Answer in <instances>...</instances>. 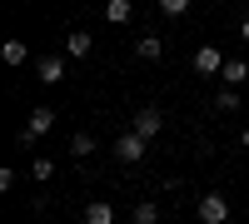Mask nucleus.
I'll return each instance as SVG.
<instances>
[{
  "label": "nucleus",
  "mask_w": 249,
  "mask_h": 224,
  "mask_svg": "<svg viewBox=\"0 0 249 224\" xmlns=\"http://www.w3.org/2000/svg\"><path fill=\"white\" fill-rule=\"evenodd\" d=\"M199 224H230V199H224L219 190H210L199 199Z\"/></svg>",
  "instance_id": "nucleus-1"
},
{
  "label": "nucleus",
  "mask_w": 249,
  "mask_h": 224,
  "mask_svg": "<svg viewBox=\"0 0 249 224\" xmlns=\"http://www.w3.org/2000/svg\"><path fill=\"white\" fill-rule=\"evenodd\" d=\"M110 155L120 159V165H140V159H144V139L130 130V135H120L115 145H110Z\"/></svg>",
  "instance_id": "nucleus-2"
},
{
  "label": "nucleus",
  "mask_w": 249,
  "mask_h": 224,
  "mask_svg": "<svg viewBox=\"0 0 249 224\" xmlns=\"http://www.w3.org/2000/svg\"><path fill=\"white\" fill-rule=\"evenodd\" d=\"M50 125H55V110H50V105H35V110H30V125L20 130V145H30V139H40V135H45Z\"/></svg>",
  "instance_id": "nucleus-3"
},
{
  "label": "nucleus",
  "mask_w": 249,
  "mask_h": 224,
  "mask_svg": "<svg viewBox=\"0 0 249 224\" xmlns=\"http://www.w3.org/2000/svg\"><path fill=\"white\" fill-rule=\"evenodd\" d=\"M130 130H135V135H140V139H144V145H150V139H155V135H160V130H164V115H160V110H155V105H144V110H140V115H135V125H130Z\"/></svg>",
  "instance_id": "nucleus-4"
},
{
  "label": "nucleus",
  "mask_w": 249,
  "mask_h": 224,
  "mask_svg": "<svg viewBox=\"0 0 249 224\" xmlns=\"http://www.w3.org/2000/svg\"><path fill=\"white\" fill-rule=\"evenodd\" d=\"M195 75H224V55L214 45H199L195 50Z\"/></svg>",
  "instance_id": "nucleus-5"
},
{
  "label": "nucleus",
  "mask_w": 249,
  "mask_h": 224,
  "mask_svg": "<svg viewBox=\"0 0 249 224\" xmlns=\"http://www.w3.org/2000/svg\"><path fill=\"white\" fill-rule=\"evenodd\" d=\"M35 75H40V85H60L65 80V55H45L35 65Z\"/></svg>",
  "instance_id": "nucleus-6"
},
{
  "label": "nucleus",
  "mask_w": 249,
  "mask_h": 224,
  "mask_svg": "<svg viewBox=\"0 0 249 224\" xmlns=\"http://www.w3.org/2000/svg\"><path fill=\"white\" fill-rule=\"evenodd\" d=\"M85 224H115V205L110 199H85V214H80Z\"/></svg>",
  "instance_id": "nucleus-7"
},
{
  "label": "nucleus",
  "mask_w": 249,
  "mask_h": 224,
  "mask_svg": "<svg viewBox=\"0 0 249 224\" xmlns=\"http://www.w3.org/2000/svg\"><path fill=\"white\" fill-rule=\"evenodd\" d=\"M65 50H70V60H85V55L95 50V35H90V30H70V40H65Z\"/></svg>",
  "instance_id": "nucleus-8"
},
{
  "label": "nucleus",
  "mask_w": 249,
  "mask_h": 224,
  "mask_svg": "<svg viewBox=\"0 0 249 224\" xmlns=\"http://www.w3.org/2000/svg\"><path fill=\"white\" fill-rule=\"evenodd\" d=\"M0 60H5V65H25L30 45H25V40H5V45H0Z\"/></svg>",
  "instance_id": "nucleus-9"
},
{
  "label": "nucleus",
  "mask_w": 249,
  "mask_h": 224,
  "mask_svg": "<svg viewBox=\"0 0 249 224\" xmlns=\"http://www.w3.org/2000/svg\"><path fill=\"white\" fill-rule=\"evenodd\" d=\"M105 20H110V25H124V20H135V5H130V0H110Z\"/></svg>",
  "instance_id": "nucleus-10"
},
{
  "label": "nucleus",
  "mask_w": 249,
  "mask_h": 224,
  "mask_svg": "<svg viewBox=\"0 0 249 224\" xmlns=\"http://www.w3.org/2000/svg\"><path fill=\"white\" fill-rule=\"evenodd\" d=\"M160 50H164L160 35H140V40H135V55H140V60H160Z\"/></svg>",
  "instance_id": "nucleus-11"
},
{
  "label": "nucleus",
  "mask_w": 249,
  "mask_h": 224,
  "mask_svg": "<svg viewBox=\"0 0 249 224\" xmlns=\"http://www.w3.org/2000/svg\"><path fill=\"white\" fill-rule=\"evenodd\" d=\"M70 155H75V159H90V155H95V135H85V130L70 135Z\"/></svg>",
  "instance_id": "nucleus-12"
},
{
  "label": "nucleus",
  "mask_w": 249,
  "mask_h": 224,
  "mask_svg": "<svg viewBox=\"0 0 249 224\" xmlns=\"http://www.w3.org/2000/svg\"><path fill=\"white\" fill-rule=\"evenodd\" d=\"M219 80H230V90H234L239 80H249V65H244L239 55H234V60H224V75H219Z\"/></svg>",
  "instance_id": "nucleus-13"
},
{
  "label": "nucleus",
  "mask_w": 249,
  "mask_h": 224,
  "mask_svg": "<svg viewBox=\"0 0 249 224\" xmlns=\"http://www.w3.org/2000/svg\"><path fill=\"white\" fill-rule=\"evenodd\" d=\"M130 219H135V224H160V205H155V199H140Z\"/></svg>",
  "instance_id": "nucleus-14"
},
{
  "label": "nucleus",
  "mask_w": 249,
  "mask_h": 224,
  "mask_svg": "<svg viewBox=\"0 0 249 224\" xmlns=\"http://www.w3.org/2000/svg\"><path fill=\"white\" fill-rule=\"evenodd\" d=\"M214 105H219L224 115H234V110H239V90H230V85H224V90L214 95Z\"/></svg>",
  "instance_id": "nucleus-15"
},
{
  "label": "nucleus",
  "mask_w": 249,
  "mask_h": 224,
  "mask_svg": "<svg viewBox=\"0 0 249 224\" xmlns=\"http://www.w3.org/2000/svg\"><path fill=\"white\" fill-rule=\"evenodd\" d=\"M50 174H55V159H30V179H40V185H45Z\"/></svg>",
  "instance_id": "nucleus-16"
},
{
  "label": "nucleus",
  "mask_w": 249,
  "mask_h": 224,
  "mask_svg": "<svg viewBox=\"0 0 249 224\" xmlns=\"http://www.w3.org/2000/svg\"><path fill=\"white\" fill-rule=\"evenodd\" d=\"M160 10L170 20H179V15H190V0H160Z\"/></svg>",
  "instance_id": "nucleus-17"
},
{
  "label": "nucleus",
  "mask_w": 249,
  "mask_h": 224,
  "mask_svg": "<svg viewBox=\"0 0 249 224\" xmlns=\"http://www.w3.org/2000/svg\"><path fill=\"white\" fill-rule=\"evenodd\" d=\"M239 40H249V15H244V25H239Z\"/></svg>",
  "instance_id": "nucleus-18"
},
{
  "label": "nucleus",
  "mask_w": 249,
  "mask_h": 224,
  "mask_svg": "<svg viewBox=\"0 0 249 224\" xmlns=\"http://www.w3.org/2000/svg\"><path fill=\"white\" fill-rule=\"evenodd\" d=\"M244 150H249V130H244Z\"/></svg>",
  "instance_id": "nucleus-19"
},
{
  "label": "nucleus",
  "mask_w": 249,
  "mask_h": 224,
  "mask_svg": "<svg viewBox=\"0 0 249 224\" xmlns=\"http://www.w3.org/2000/svg\"><path fill=\"white\" fill-rule=\"evenodd\" d=\"M70 224H85V219H70Z\"/></svg>",
  "instance_id": "nucleus-20"
}]
</instances>
